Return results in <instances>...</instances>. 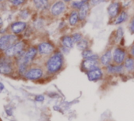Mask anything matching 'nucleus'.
<instances>
[{
	"instance_id": "obj_1",
	"label": "nucleus",
	"mask_w": 134,
	"mask_h": 121,
	"mask_svg": "<svg viewBox=\"0 0 134 121\" xmlns=\"http://www.w3.org/2000/svg\"><path fill=\"white\" fill-rule=\"evenodd\" d=\"M64 65V57L62 53L58 51L52 54L46 62V69L49 74L59 72Z\"/></svg>"
},
{
	"instance_id": "obj_2",
	"label": "nucleus",
	"mask_w": 134,
	"mask_h": 121,
	"mask_svg": "<svg viewBox=\"0 0 134 121\" xmlns=\"http://www.w3.org/2000/svg\"><path fill=\"white\" fill-rule=\"evenodd\" d=\"M100 62H99V57L97 54H94L90 58L84 59L81 63V69L86 73L89 71L96 69L97 68H100Z\"/></svg>"
},
{
	"instance_id": "obj_3",
	"label": "nucleus",
	"mask_w": 134,
	"mask_h": 121,
	"mask_svg": "<svg viewBox=\"0 0 134 121\" xmlns=\"http://www.w3.org/2000/svg\"><path fill=\"white\" fill-rule=\"evenodd\" d=\"M18 38L14 35H6L0 38V50L7 51L15 44Z\"/></svg>"
},
{
	"instance_id": "obj_4",
	"label": "nucleus",
	"mask_w": 134,
	"mask_h": 121,
	"mask_svg": "<svg viewBox=\"0 0 134 121\" xmlns=\"http://www.w3.org/2000/svg\"><path fill=\"white\" fill-rule=\"evenodd\" d=\"M126 52L121 47H117L113 52V63L115 65H123L126 59Z\"/></svg>"
},
{
	"instance_id": "obj_5",
	"label": "nucleus",
	"mask_w": 134,
	"mask_h": 121,
	"mask_svg": "<svg viewBox=\"0 0 134 121\" xmlns=\"http://www.w3.org/2000/svg\"><path fill=\"white\" fill-rule=\"evenodd\" d=\"M86 74H87L88 79L90 81L97 82V81L103 80V76H104V71L101 68H97L96 69H93L92 71L88 72Z\"/></svg>"
},
{
	"instance_id": "obj_6",
	"label": "nucleus",
	"mask_w": 134,
	"mask_h": 121,
	"mask_svg": "<svg viewBox=\"0 0 134 121\" xmlns=\"http://www.w3.org/2000/svg\"><path fill=\"white\" fill-rule=\"evenodd\" d=\"M104 71L110 75H119L125 72L123 65H115L114 63L104 68Z\"/></svg>"
},
{
	"instance_id": "obj_7",
	"label": "nucleus",
	"mask_w": 134,
	"mask_h": 121,
	"mask_svg": "<svg viewBox=\"0 0 134 121\" xmlns=\"http://www.w3.org/2000/svg\"><path fill=\"white\" fill-rule=\"evenodd\" d=\"M43 76V71L40 68H32L28 70L25 74L26 79L31 80H40V78H42Z\"/></svg>"
},
{
	"instance_id": "obj_8",
	"label": "nucleus",
	"mask_w": 134,
	"mask_h": 121,
	"mask_svg": "<svg viewBox=\"0 0 134 121\" xmlns=\"http://www.w3.org/2000/svg\"><path fill=\"white\" fill-rule=\"evenodd\" d=\"M36 53H37V50L35 47H31L23 56L21 64L28 65L31 62H32V60L35 58Z\"/></svg>"
},
{
	"instance_id": "obj_9",
	"label": "nucleus",
	"mask_w": 134,
	"mask_h": 121,
	"mask_svg": "<svg viewBox=\"0 0 134 121\" xmlns=\"http://www.w3.org/2000/svg\"><path fill=\"white\" fill-rule=\"evenodd\" d=\"M23 48H24V43L22 42H19L15 43L10 48H9L6 51V53L8 57H14L16 55H19L22 52Z\"/></svg>"
},
{
	"instance_id": "obj_10",
	"label": "nucleus",
	"mask_w": 134,
	"mask_h": 121,
	"mask_svg": "<svg viewBox=\"0 0 134 121\" xmlns=\"http://www.w3.org/2000/svg\"><path fill=\"white\" fill-rule=\"evenodd\" d=\"M112 62H113V53L111 52L110 50H107L99 57L100 65H103L104 68L108 66L109 65L112 64Z\"/></svg>"
},
{
	"instance_id": "obj_11",
	"label": "nucleus",
	"mask_w": 134,
	"mask_h": 121,
	"mask_svg": "<svg viewBox=\"0 0 134 121\" xmlns=\"http://www.w3.org/2000/svg\"><path fill=\"white\" fill-rule=\"evenodd\" d=\"M54 50V46L50 43H42L38 46V51L40 54L48 55Z\"/></svg>"
},
{
	"instance_id": "obj_12",
	"label": "nucleus",
	"mask_w": 134,
	"mask_h": 121,
	"mask_svg": "<svg viewBox=\"0 0 134 121\" xmlns=\"http://www.w3.org/2000/svg\"><path fill=\"white\" fill-rule=\"evenodd\" d=\"M65 10V3L63 2H62V1H59V2L55 3L52 6L51 9V14L54 16H58L61 14H62Z\"/></svg>"
},
{
	"instance_id": "obj_13",
	"label": "nucleus",
	"mask_w": 134,
	"mask_h": 121,
	"mask_svg": "<svg viewBox=\"0 0 134 121\" xmlns=\"http://www.w3.org/2000/svg\"><path fill=\"white\" fill-rule=\"evenodd\" d=\"M12 72V67L10 62L7 59L0 60V73L9 74Z\"/></svg>"
},
{
	"instance_id": "obj_14",
	"label": "nucleus",
	"mask_w": 134,
	"mask_h": 121,
	"mask_svg": "<svg viewBox=\"0 0 134 121\" xmlns=\"http://www.w3.org/2000/svg\"><path fill=\"white\" fill-rule=\"evenodd\" d=\"M123 66L125 69V72L129 74H132L134 72V58L132 57H126L125 62L123 63Z\"/></svg>"
},
{
	"instance_id": "obj_15",
	"label": "nucleus",
	"mask_w": 134,
	"mask_h": 121,
	"mask_svg": "<svg viewBox=\"0 0 134 121\" xmlns=\"http://www.w3.org/2000/svg\"><path fill=\"white\" fill-rule=\"evenodd\" d=\"M119 10H120V5L118 3H112L107 8L108 14L111 17H116L119 13Z\"/></svg>"
},
{
	"instance_id": "obj_16",
	"label": "nucleus",
	"mask_w": 134,
	"mask_h": 121,
	"mask_svg": "<svg viewBox=\"0 0 134 121\" xmlns=\"http://www.w3.org/2000/svg\"><path fill=\"white\" fill-rule=\"evenodd\" d=\"M62 46L68 49V50H70L74 47V42L72 39V36H63L62 38Z\"/></svg>"
},
{
	"instance_id": "obj_17",
	"label": "nucleus",
	"mask_w": 134,
	"mask_h": 121,
	"mask_svg": "<svg viewBox=\"0 0 134 121\" xmlns=\"http://www.w3.org/2000/svg\"><path fill=\"white\" fill-rule=\"evenodd\" d=\"M25 28H26V23L22 22V21L15 22L11 25V29L14 32V33H15V34H18V33L21 32L22 31L25 30Z\"/></svg>"
},
{
	"instance_id": "obj_18",
	"label": "nucleus",
	"mask_w": 134,
	"mask_h": 121,
	"mask_svg": "<svg viewBox=\"0 0 134 121\" xmlns=\"http://www.w3.org/2000/svg\"><path fill=\"white\" fill-rule=\"evenodd\" d=\"M88 10H89V5L88 3H86L85 4H84L82 6V7L80 9V11H79V19L81 21H83L85 19V17H87L88 15Z\"/></svg>"
},
{
	"instance_id": "obj_19",
	"label": "nucleus",
	"mask_w": 134,
	"mask_h": 121,
	"mask_svg": "<svg viewBox=\"0 0 134 121\" xmlns=\"http://www.w3.org/2000/svg\"><path fill=\"white\" fill-rule=\"evenodd\" d=\"M33 3L36 7V8L40 10H44L48 6L47 0H33Z\"/></svg>"
},
{
	"instance_id": "obj_20",
	"label": "nucleus",
	"mask_w": 134,
	"mask_h": 121,
	"mask_svg": "<svg viewBox=\"0 0 134 121\" xmlns=\"http://www.w3.org/2000/svg\"><path fill=\"white\" fill-rule=\"evenodd\" d=\"M79 14L77 12V11H74L72 12V14H70V19H69V22H70V25L71 26H74L77 25V23L79 21Z\"/></svg>"
},
{
	"instance_id": "obj_21",
	"label": "nucleus",
	"mask_w": 134,
	"mask_h": 121,
	"mask_svg": "<svg viewBox=\"0 0 134 121\" xmlns=\"http://www.w3.org/2000/svg\"><path fill=\"white\" fill-rule=\"evenodd\" d=\"M127 17H128L127 14H126L125 12H122V13L118 17V18L116 19V21H115L114 24H115V25H120V24L125 22V21H126Z\"/></svg>"
},
{
	"instance_id": "obj_22",
	"label": "nucleus",
	"mask_w": 134,
	"mask_h": 121,
	"mask_svg": "<svg viewBox=\"0 0 134 121\" xmlns=\"http://www.w3.org/2000/svg\"><path fill=\"white\" fill-rule=\"evenodd\" d=\"M77 47H78L79 50L84 51V50L88 49V42L86 39H83L81 41H80L78 43H77Z\"/></svg>"
},
{
	"instance_id": "obj_23",
	"label": "nucleus",
	"mask_w": 134,
	"mask_h": 121,
	"mask_svg": "<svg viewBox=\"0 0 134 121\" xmlns=\"http://www.w3.org/2000/svg\"><path fill=\"white\" fill-rule=\"evenodd\" d=\"M86 3H88V0H81V1H77V2H74L72 3V7L74 9H81L82 7V6L84 4H85Z\"/></svg>"
},
{
	"instance_id": "obj_24",
	"label": "nucleus",
	"mask_w": 134,
	"mask_h": 121,
	"mask_svg": "<svg viewBox=\"0 0 134 121\" xmlns=\"http://www.w3.org/2000/svg\"><path fill=\"white\" fill-rule=\"evenodd\" d=\"M72 39L74 42V43H78L80 41L83 39V36L81 33H74L72 35Z\"/></svg>"
},
{
	"instance_id": "obj_25",
	"label": "nucleus",
	"mask_w": 134,
	"mask_h": 121,
	"mask_svg": "<svg viewBox=\"0 0 134 121\" xmlns=\"http://www.w3.org/2000/svg\"><path fill=\"white\" fill-rule=\"evenodd\" d=\"M93 55H94V53H93V52H92L91 50L87 49V50L82 51V57H83L84 59L90 58V57H91L92 56H93Z\"/></svg>"
},
{
	"instance_id": "obj_26",
	"label": "nucleus",
	"mask_w": 134,
	"mask_h": 121,
	"mask_svg": "<svg viewBox=\"0 0 134 121\" xmlns=\"http://www.w3.org/2000/svg\"><path fill=\"white\" fill-rule=\"evenodd\" d=\"M10 2L14 6H19L25 2V0H10Z\"/></svg>"
},
{
	"instance_id": "obj_27",
	"label": "nucleus",
	"mask_w": 134,
	"mask_h": 121,
	"mask_svg": "<svg viewBox=\"0 0 134 121\" xmlns=\"http://www.w3.org/2000/svg\"><path fill=\"white\" fill-rule=\"evenodd\" d=\"M122 36H123V30L121 28H118V30L117 32V39L118 40L121 39Z\"/></svg>"
},
{
	"instance_id": "obj_28",
	"label": "nucleus",
	"mask_w": 134,
	"mask_h": 121,
	"mask_svg": "<svg viewBox=\"0 0 134 121\" xmlns=\"http://www.w3.org/2000/svg\"><path fill=\"white\" fill-rule=\"evenodd\" d=\"M129 30H130V32H131L132 34H134V18H133V20H132V21H131V23H130Z\"/></svg>"
},
{
	"instance_id": "obj_29",
	"label": "nucleus",
	"mask_w": 134,
	"mask_h": 121,
	"mask_svg": "<svg viewBox=\"0 0 134 121\" xmlns=\"http://www.w3.org/2000/svg\"><path fill=\"white\" fill-rule=\"evenodd\" d=\"M103 1H104V0H91V3H92V5H93V6H96V5H97V4H99V3H102Z\"/></svg>"
},
{
	"instance_id": "obj_30",
	"label": "nucleus",
	"mask_w": 134,
	"mask_h": 121,
	"mask_svg": "<svg viewBox=\"0 0 134 121\" xmlns=\"http://www.w3.org/2000/svg\"><path fill=\"white\" fill-rule=\"evenodd\" d=\"M129 53H130V55L134 57V43L131 46L130 49H129Z\"/></svg>"
},
{
	"instance_id": "obj_31",
	"label": "nucleus",
	"mask_w": 134,
	"mask_h": 121,
	"mask_svg": "<svg viewBox=\"0 0 134 121\" xmlns=\"http://www.w3.org/2000/svg\"><path fill=\"white\" fill-rule=\"evenodd\" d=\"M44 100V97L43 95H38L36 97V101H43Z\"/></svg>"
},
{
	"instance_id": "obj_32",
	"label": "nucleus",
	"mask_w": 134,
	"mask_h": 121,
	"mask_svg": "<svg viewBox=\"0 0 134 121\" xmlns=\"http://www.w3.org/2000/svg\"><path fill=\"white\" fill-rule=\"evenodd\" d=\"M3 88H4V87H3V85L1 83H0V92H1L3 90Z\"/></svg>"
},
{
	"instance_id": "obj_33",
	"label": "nucleus",
	"mask_w": 134,
	"mask_h": 121,
	"mask_svg": "<svg viewBox=\"0 0 134 121\" xmlns=\"http://www.w3.org/2000/svg\"><path fill=\"white\" fill-rule=\"evenodd\" d=\"M3 20H2V18H1V17H0V28H1L2 26H3Z\"/></svg>"
},
{
	"instance_id": "obj_34",
	"label": "nucleus",
	"mask_w": 134,
	"mask_h": 121,
	"mask_svg": "<svg viewBox=\"0 0 134 121\" xmlns=\"http://www.w3.org/2000/svg\"><path fill=\"white\" fill-rule=\"evenodd\" d=\"M65 2H70V1H71V0H64Z\"/></svg>"
},
{
	"instance_id": "obj_35",
	"label": "nucleus",
	"mask_w": 134,
	"mask_h": 121,
	"mask_svg": "<svg viewBox=\"0 0 134 121\" xmlns=\"http://www.w3.org/2000/svg\"><path fill=\"white\" fill-rule=\"evenodd\" d=\"M1 1H3V0H0V2H1Z\"/></svg>"
}]
</instances>
